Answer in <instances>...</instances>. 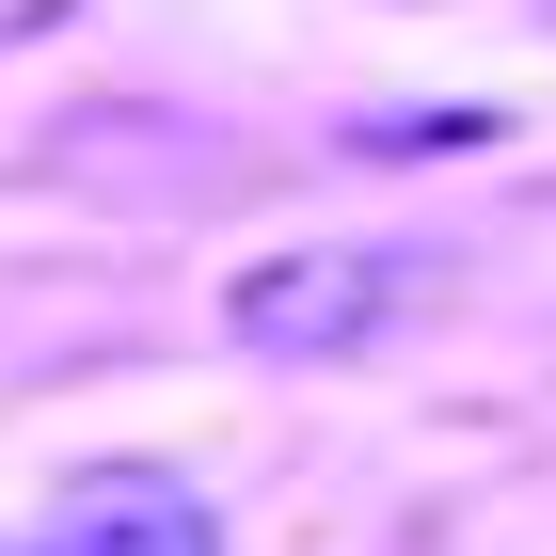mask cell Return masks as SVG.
Wrapping results in <instances>:
<instances>
[{
	"instance_id": "1",
	"label": "cell",
	"mask_w": 556,
	"mask_h": 556,
	"mask_svg": "<svg viewBox=\"0 0 556 556\" xmlns=\"http://www.w3.org/2000/svg\"><path fill=\"white\" fill-rule=\"evenodd\" d=\"M397 302H414V255H255L223 287V334L255 350V366H350V350L382 334Z\"/></svg>"
},
{
	"instance_id": "2",
	"label": "cell",
	"mask_w": 556,
	"mask_h": 556,
	"mask_svg": "<svg viewBox=\"0 0 556 556\" xmlns=\"http://www.w3.org/2000/svg\"><path fill=\"white\" fill-rule=\"evenodd\" d=\"M33 556H223V509H207L175 462H96V477L48 493Z\"/></svg>"
}]
</instances>
